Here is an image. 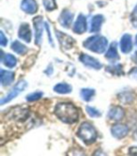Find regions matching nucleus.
Listing matches in <instances>:
<instances>
[{"mask_svg":"<svg viewBox=\"0 0 137 156\" xmlns=\"http://www.w3.org/2000/svg\"><path fill=\"white\" fill-rule=\"evenodd\" d=\"M77 136L83 140L85 144L90 145L97 140L98 133L92 124H90L89 122H83L78 129Z\"/></svg>","mask_w":137,"mask_h":156,"instance_id":"obj_3","label":"nucleus"},{"mask_svg":"<svg viewBox=\"0 0 137 156\" xmlns=\"http://www.w3.org/2000/svg\"><path fill=\"white\" fill-rule=\"evenodd\" d=\"M42 2H43V6L45 9L48 10V12H51V10H54L56 9L55 0H42Z\"/></svg>","mask_w":137,"mask_h":156,"instance_id":"obj_25","label":"nucleus"},{"mask_svg":"<svg viewBox=\"0 0 137 156\" xmlns=\"http://www.w3.org/2000/svg\"><path fill=\"white\" fill-rule=\"evenodd\" d=\"M44 27H45V28H46V31H47V34H48V37H49V41H50V43L52 44V45L54 46V42H53V41H52V37H51L50 28H49V26H48V24L46 23V22L44 23Z\"/></svg>","mask_w":137,"mask_h":156,"instance_id":"obj_30","label":"nucleus"},{"mask_svg":"<svg viewBox=\"0 0 137 156\" xmlns=\"http://www.w3.org/2000/svg\"><path fill=\"white\" fill-rule=\"evenodd\" d=\"M26 86H27V84H26V82L25 80H21V81H19L12 88H11V90L7 94V96L1 99V101H0V105H5V104H7V103L10 102L12 99L16 98V97L21 93V91H23V90H26Z\"/></svg>","mask_w":137,"mask_h":156,"instance_id":"obj_4","label":"nucleus"},{"mask_svg":"<svg viewBox=\"0 0 137 156\" xmlns=\"http://www.w3.org/2000/svg\"><path fill=\"white\" fill-rule=\"evenodd\" d=\"M135 44L137 45V35H136V37H135Z\"/></svg>","mask_w":137,"mask_h":156,"instance_id":"obj_34","label":"nucleus"},{"mask_svg":"<svg viewBox=\"0 0 137 156\" xmlns=\"http://www.w3.org/2000/svg\"><path fill=\"white\" fill-rule=\"evenodd\" d=\"M42 92L40 91H37V92H33V93H30L26 96V100L28 102H34V101H38L40 100L41 97H42Z\"/></svg>","mask_w":137,"mask_h":156,"instance_id":"obj_27","label":"nucleus"},{"mask_svg":"<svg viewBox=\"0 0 137 156\" xmlns=\"http://www.w3.org/2000/svg\"><path fill=\"white\" fill-rule=\"evenodd\" d=\"M52 73H53V66H52V65H49V66H48V68H47L46 70H45V73L48 74V75H50Z\"/></svg>","mask_w":137,"mask_h":156,"instance_id":"obj_33","label":"nucleus"},{"mask_svg":"<svg viewBox=\"0 0 137 156\" xmlns=\"http://www.w3.org/2000/svg\"><path fill=\"white\" fill-rule=\"evenodd\" d=\"M118 98H119V101L122 102L123 104H131L133 102V99H134V96L132 92H128V91H124L122 93H120L118 95Z\"/></svg>","mask_w":137,"mask_h":156,"instance_id":"obj_24","label":"nucleus"},{"mask_svg":"<svg viewBox=\"0 0 137 156\" xmlns=\"http://www.w3.org/2000/svg\"><path fill=\"white\" fill-rule=\"evenodd\" d=\"M28 113L29 111L27 109H24V108H16L11 111L10 115L12 116V118L16 120H25L27 117H28Z\"/></svg>","mask_w":137,"mask_h":156,"instance_id":"obj_19","label":"nucleus"},{"mask_svg":"<svg viewBox=\"0 0 137 156\" xmlns=\"http://www.w3.org/2000/svg\"><path fill=\"white\" fill-rule=\"evenodd\" d=\"M105 58L109 60H112V61L119 59V55L118 53V44L116 41L111 43L110 47L108 48V50L105 54Z\"/></svg>","mask_w":137,"mask_h":156,"instance_id":"obj_17","label":"nucleus"},{"mask_svg":"<svg viewBox=\"0 0 137 156\" xmlns=\"http://www.w3.org/2000/svg\"><path fill=\"white\" fill-rule=\"evenodd\" d=\"M18 36L20 39L25 41L26 42H30L31 41V37H32V32L30 29V27L28 24L24 23L20 26L19 31H18Z\"/></svg>","mask_w":137,"mask_h":156,"instance_id":"obj_11","label":"nucleus"},{"mask_svg":"<svg viewBox=\"0 0 137 156\" xmlns=\"http://www.w3.org/2000/svg\"><path fill=\"white\" fill-rule=\"evenodd\" d=\"M86 30V19L85 15L79 14L77 17L74 26H73V32L76 34H83Z\"/></svg>","mask_w":137,"mask_h":156,"instance_id":"obj_10","label":"nucleus"},{"mask_svg":"<svg viewBox=\"0 0 137 156\" xmlns=\"http://www.w3.org/2000/svg\"><path fill=\"white\" fill-rule=\"evenodd\" d=\"M80 95H81V98L84 100V101L89 102L92 100L93 96L95 95V90H92V88H83V90H81Z\"/></svg>","mask_w":137,"mask_h":156,"instance_id":"obj_23","label":"nucleus"},{"mask_svg":"<svg viewBox=\"0 0 137 156\" xmlns=\"http://www.w3.org/2000/svg\"><path fill=\"white\" fill-rule=\"evenodd\" d=\"M2 55H1V61L4 63V65L8 68H13V67L16 66L17 64V59L15 58V57L11 54H6L4 55L3 52H1Z\"/></svg>","mask_w":137,"mask_h":156,"instance_id":"obj_18","label":"nucleus"},{"mask_svg":"<svg viewBox=\"0 0 137 156\" xmlns=\"http://www.w3.org/2000/svg\"><path fill=\"white\" fill-rule=\"evenodd\" d=\"M108 118L111 119V120H114V121H119L121 120L124 116H125V112L124 110L120 107V106H114L112 107L109 112H108Z\"/></svg>","mask_w":137,"mask_h":156,"instance_id":"obj_15","label":"nucleus"},{"mask_svg":"<svg viewBox=\"0 0 137 156\" xmlns=\"http://www.w3.org/2000/svg\"><path fill=\"white\" fill-rule=\"evenodd\" d=\"M86 110L87 114L91 118H99V117H100V111H98L96 108H94L92 106H86Z\"/></svg>","mask_w":137,"mask_h":156,"instance_id":"obj_26","label":"nucleus"},{"mask_svg":"<svg viewBox=\"0 0 137 156\" xmlns=\"http://www.w3.org/2000/svg\"><path fill=\"white\" fill-rule=\"evenodd\" d=\"M54 114L62 122L72 124L78 120L79 112L76 106L71 103H59L54 108Z\"/></svg>","mask_w":137,"mask_h":156,"instance_id":"obj_1","label":"nucleus"},{"mask_svg":"<svg viewBox=\"0 0 137 156\" xmlns=\"http://www.w3.org/2000/svg\"><path fill=\"white\" fill-rule=\"evenodd\" d=\"M72 86L66 83H58L54 87V90L59 94H67L72 92Z\"/></svg>","mask_w":137,"mask_h":156,"instance_id":"obj_20","label":"nucleus"},{"mask_svg":"<svg viewBox=\"0 0 137 156\" xmlns=\"http://www.w3.org/2000/svg\"><path fill=\"white\" fill-rule=\"evenodd\" d=\"M129 154H131V155H136L137 156V147H132V148H130Z\"/></svg>","mask_w":137,"mask_h":156,"instance_id":"obj_32","label":"nucleus"},{"mask_svg":"<svg viewBox=\"0 0 137 156\" xmlns=\"http://www.w3.org/2000/svg\"><path fill=\"white\" fill-rule=\"evenodd\" d=\"M131 22L134 27H137V5L135 6L131 14Z\"/></svg>","mask_w":137,"mask_h":156,"instance_id":"obj_28","label":"nucleus"},{"mask_svg":"<svg viewBox=\"0 0 137 156\" xmlns=\"http://www.w3.org/2000/svg\"><path fill=\"white\" fill-rule=\"evenodd\" d=\"M106 71L108 73H110L111 74L113 75H117V76H119V75H123L124 73H123V68L120 64H111L109 66L106 67Z\"/></svg>","mask_w":137,"mask_h":156,"instance_id":"obj_22","label":"nucleus"},{"mask_svg":"<svg viewBox=\"0 0 137 156\" xmlns=\"http://www.w3.org/2000/svg\"><path fill=\"white\" fill-rule=\"evenodd\" d=\"M104 18L101 14H98V15L93 16L92 19H91V22H90L89 31L91 33L99 32L100 30V27H101L102 23H104Z\"/></svg>","mask_w":137,"mask_h":156,"instance_id":"obj_14","label":"nucleus"},{"mask_svg":"<svg viewBox=\"0 0 137 156\" xmlns=\"http://www.w3.org/2000/svg\"><path fill=\"white\" fill-rule=\"evenodd\" d=\"M111 133L114 137L118 139L124 138L129 133V127L122 123H117L111 128Z\"/></svg>","mask_w":137,"mask_h":156,"instance_id":"obj_7","label":"nucleus"},{"mask_svg":"<svg viewBox=\"0 0 137 156\" xmlns=\"http://www.w3.org/2000/svg\"><path fill=\"white\" fill-rule=\"evenodd\" d=\"M43 19L41 16H38L33 19L34 28H35V43L37 45H40L41 43V38H42V31H43V26H44Z\"/></svg>","mask_w":137,"mask_h":156,"instance_id":"obj_5","label":"nucleus"},{"mask_svg":"<svg viewBox=\"0 0 137 156\" xmlns=\"http://www.w3.org/2000/svg\"><path fill=\"white\" fill-rule=\"evenodd\" d=\"M21 9L27 14H34L38 12L39 6L35 0H23Z\"/></svg>","mask_w":137,"mask_h":156,"instance_id":"obj_9","label":"nucleus"},{"mask_svg":"<svg viewBox=\"0 0 137 156\" xmlns=\"http://www.w3.org/2000/svg\"><path fill=\"white\" fill-rule=\"evenodd\" d=\"M72 20H73V13L72 12H70L68 9L62 10L60 17H59V23L63 27H65V28L70 27Z\"/></svg>","mask_w":137,"mask_h":156,"instance_id":"obj_13","label":"nucleus"},{"mask_svg":"<svg viewBox=\"0 0 137 156\" xmlns=\"http://www.w3.org/2000/svg\"><path fill=\"white\" fill-rule=\"evenodd\" d=\"M108 45V41L105 37H102L100 35L92 36L90 38H87L84 42H83V46L90 50L94 53L97 54H102L104 53Z\"/></svg>","mask_w":137,"mask_h":156,"instance_id":"obj_2","label":"nucleus"},{"mask_svg":"<svg viewBox=\"0 0 137 156\" xmlns=\"http://www.w3.org/2000/svg\"><path fill=\"white\" fill-rule=\"evenodd\" d=\"M132 78H134V79H136L137 80V68H134V69H132L131 72H130V73H129Z\"/></svg>","mask_w":137,"mask_h":156,"instance_id":"obj_31","label":"nucleus"},{"mask_svg":"<svg viewBox=\"0 0 137 156\" xmlns=\"http://www.w3.org/2000/svg\"><path fill=\"white\" fill-rule=\"evenodd\" d=\"M55 35H56V38L58 39L60 45L64 49H71L73 46L74 41L72 37L65 34V33H63V32H59V31H56Z\"/></svg>","mask_w":137,"mask_h":156,"instance_id":"obj_8","label":"nucleus"},{"mask_svg":"<svg viewBox=\"0 0 137 156\" xmlns=\"http://www.w3.org/2000/svg\"><path fill=\"white\" fill-rule=\"evenodd\" d=\"M14 76H15V73L13 72L1 70L0 71V80H1V85L3 87L9 86L11 83L13 82Z\"/></svg>","mask_w":137,"mask_h":156,"instance_id":"obj_16","label":"nucleus"},{"mask_svg":"<svg viewBox=\"0 0 137 156\" xmlns=\"http://www.w3.org/2000/svg\"><path fill=\"white\" fill-rule=\"evenodd\" d=\"M7 44H8V40L4 35V32L1 31L0 32V45H1L2 47H5Z\"/></svg>","mask_w":137,"mask_h":156,"instance_id":"obj_29","label":"nucleus"},{"mask_svg":"<svg viewBox=\"0 0 137 156\" xmlns=\"http://www.w3.org/2000/svg\"><path fill=\"white\" fill-rule=\"evenodd\" d=\"M79 59L84 65H86L88 68H92L95 70H100L101 69V63L100 62V60L96 59L93 57H90V55H86V54H81L79 57Z\"/></svg>","mask_w":137,"mask_h":156,"instance_id":"obj_6","label":"nucleus"},{"mask_svg":"<svg viewBox=\"0 0 137 156\" xmlns=\"http://www.w3.org/2000/svg\"><path fill=\"white\" fill-rule=\"evenodd\" d=\"M120 50L124 54H129L132 50V41L130 34H124L120 40Z\"/></svg>","mask_w":137,"mask_h":156,"instance_id":"obj_12","label":"nucleus"},{"mask_svg":"<svg viewBox=\"0 0 137 156\" xmlns=\"http://www.w3.org/2000/svg\"><path fill=\"white\" fill-rule=\"evenodd\" d=\"M11 49H12L15 53H17L18 55H25L27 52V47L26 45H24L22 42H20L19 41H15L11 43Z\"/></svg>","mask_w":137,"mask_h":156,"instance_id":"obj_21","label":"nucleus"}]
</instances>
